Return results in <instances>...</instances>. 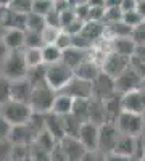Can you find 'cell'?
<instances>
[{
    "label": "cell",
    "instance_id": "f907efd6",
    "mask_svg": "<svg viewBox=\"0 0 145 161\" xmlns=\"http://www.w3.org/2000/svg\"><path fill=\"white\" fill-rule=\"evenodd\" d=\"M136 11L142 16V19H145V0H139L136 5Z\"/></svg>",
    "mask_w": 145,
    "mask_h": 161
},
{
    "label": "cell",
    "instance_id": "91938a15",
    "mask_svg": "<svg viewBox=\"0 0 145 161\" xmlns=\"http://www.w3.org/2000/svg\"><path fill=\"white\" fill-rule=\"evenodd\" d=\"M139 161H145V156H143V158H142V159H139Z\"/></svg>",
    "mask_w": 145,
    "mask_h": 161
},
{
    "label": "cell",
    "instance_id": "e0dca14e",
    "mask_svg": "<svg viewBox=\"0 0 145 161\" xmlns=\"http://www.w3.org/2000/svg\"><path fill=\"white\" fill-rule=\"evenodd\" d=\"M0 40L8 48V52L21 50L24 47V31L23 29H3Z\"/></svg>",
    "mask_w": 145,
    "mask_h": 161
},
{
    "label": "cell",
    "instance_id": "e575fe53",
    "mask_svg": "<svg viewBox=\"0 0 145 161\" xmlns=\"http://www.w3.org/2000/svg\"><path fill=\"white\" fill-rule=\"evenodd\" d=\"M52 8H53V2L52 0H32V5H31V11L37 13L41 16H45Z\"/></svg>",
    "mask_w": 145,
    "mask_h": 161
},
{
    "label": "cell",
    "instance_id": "8992f818",
    "mask_svg": "<svg viewBox=\"0 0 145 161\" xmlns=\"http://www.w3.org/2000/svg\"><path fill=\"white\" fill-rule=\"evenodd\" d=\"M120 137V130L114 126V123H103L98 126V142H97V152L108 155L113 152L114 143Z\"/></svg>",
    "mask_w": 145,
    "mask_h": 161
},
{
    "label": "cell",
    "instance_id": "d6986e66",
    "mask_svg": "<svg viewBox=\"0 0 145 161\" xmlns=\"http://www.w3.org/2000/svg\"><path fill=\"white\" fill-rule=\"evenodd\" d=\"M90 50H81V48H76V47L64 48V50H61V61L66 66H70L71 69H74L79 63H82L90 55Z\"/></svg>",
    "mask_w": 145,
    "mask_h": 161
},
{
    "label": "cell",
    "instance_id": "1f68e13d",
    "mask_svg": "<svg viewBox=\"0 0 145 161\" xmlns=\"http://www.w3.org/2000/svg\"><path fill=\"white\" fill-rule=\"evenodd\" d=\"M26 79H28L32 86H36L39 82H44V80H45V64H39V66L28 68Z\"/></svg>",
    "mask_w": 145,
    "mask_h": 161
},
{
    "label": "cell",
    "instance_id": "5bb4252c",
    "mask_svg": "<svg viewBox=\"0 0 145 161\" xmlns=\"http://www.w3.org/2000/svg\"><path fill=\"white\" fill-rule=\"evenodd\" d=\"M100 71H102V69H100V64L89 55L82 63H79L76 68L73 69V74H74L76 77H79V79H84V80H89V82H92V80L97 77V74H98Z\"/></svg>",
    "mask_w": 145,
    "mask_h": 161
},
{
    "label": "cell",
    "instance_id": "d6a6232c",
    "mask_svg": "<svg viewBox=\"0 0 145 161\" xmlns=\"http://www.w3.org/2000/svg\"><path fill=\"white\" fill-rule=\"evenodd\" d=\"M11 100V79L0 73V105Z\"/></svg>",
    "mask_w": 145,
    "mask_h": 161
},
{
    "label": "cell",
    "instance_id": "484cf974",
    "mask_svg": "<svg viewBox=\"0 0 145 161\" xmlns=\"http://www.w3.org/2000/svg\"><path fill=\"white\" fill-rule=\"evenodd\" d=\"M89 102H90V98H73L71 114L74 118H77L81 123L89 121Z\"/></svg>",
    "mask_w": 145,
    "mask_h": 161
},
{
    "label": "cell",
    "instance_id": "9a60e30c",
    "mask_svg": "<svg viewBox=\"0 0 145 161\" xmlns=\"http://www.w3.org/2000/svg\"><path fill=\"white\" fill-rule=\"evenodd\" d=\"M34 139H36V136L29 129L28 124L11 126L10 134H8V140L11 145H31L34 142Z\"/></svg>",
    "mask_w": 145,
    "mask_h": 161
},
{
    "label": "cell",
    "instance_id": "52a82bcc",
    "mask_svg": "<svg viewBox=\"0 0 145 161\" xmlns=\"http://www.w3.org/2000/svg\"><path fill=\"white\" fill-rule=\"evenodd\" d=\"M113 80H114V92L118 93V95H124V93L140 87L142 76L132 68V66H129V68H126L120 76H116Z\"/></svg>",
    "mask_w": 145,
    "mask_h": 161
},
{
    "label": "cell",
    "instance_id": "836d02e7",
    "mask_svg": "<svg viewBox=\"0 0 145 161\" xmlns=\"http://www.w3.org/2000/svg\"><path fill=\"white\" fill-rule=\"evenodd\" d=\"M42 36L41 32L34 31H24V47L23 48H34V47H42Z\"/></svg>",
    "mask_w": 145,
    "mask_h": 161
},
{
    "label": "cell",
    "instance_id": "c3c4849f",
    "mask_svg": "<svg viewBox=\"0 0 145 161\" xmlns=\"http://www.w3.org/2000/svg\"><path fill=\"white\" fill-rule=\"evenodd\" d=\"M50 161H66V156H64L58 142H57V145L53 147V148L50 150Z\"/></svg>",
    "mask_w": 145,
    "mask_h": 161
},
{
    "label": "cell",
    "instance_id": "7a4b0ae2",
    "mask_svg": "<svg viewBox=\"0 0 145 161\" xmlns=\"http://www.w3.org/2000/svg\"><path fill=\"white\" fill-rule=\"evenodd\" d=\"M55 90L52 89L45 80L39 82L36 86H32V92H31V98H29V106L32 108V111L37 113H48L52 102L55 97Z\"/></svg>",
    "mask_w": 145,
    "mask_h": 161
},
{
    "label": "cell",
    "instance_id": "9c48e42d",
    "mask_svg": "<svg viewBox=\"0 0 145 161\" xmlns=\"http://www.w3.org/2000/svg\"><path fill=\"white\" fill-rule=\"evenodd\" d=\"M121 108L123 111L136 113V114H145V90L136 89L131 90L124 95H121Z\"/></svg>",
    "mask_w": 145,
    "mask_h": 161
},
{
    "label": "cell",
    "instance_id": "277c9868",
    "mask_svg": "<svg viewBox=\"0 0 145 161\" xmlns=\"http://www.w3.org/2000/svg\"><path fill=\"white\" fill-rule=\"evenodd\" d=\"M0 73H2L5 77L11 79V80L26 77L28 66H26V63H24L23 48L21 50H11V52H8L7 58L3 60L2 64H0Z\"/></svg>",
    "mask_w": 145,
    "mask_h": 161
},
{
    "label": "cell",
    "instance_id": "60d3db41",
    "mask_svg": "<svg viewBox=\"0 0 145 161\" xmlns=\"http://www.w3.org/2000/svg\"><path fill=\"white\" fill-rule=\"evenodd\" d=\"M31 5H32V0H11L10 3V10L16 11V13H29L31 11Z\"/></svg>",
    "mask_w": 145,
    "mask_h": 161
},
{
    "label": "cell",
    "instance_id": "ab89813d",
    "mask_svg": "<svg viewBox=\"0 0 145 161\" xmlns=\"http://www.w3.org/2000/svg\"><path fill=\"white\" fill-rule=\"evenodd\" d=\"M121 21L124 24H127L129 28H134V26H137L139 23H142V16L139 15V13L136 10H131V11H124L123 16H121Z\"/></svg>",
    "mask_w": 145,
    "mask_h": 161
},
{
    "label": "cell",
    "instance_id": "4dcf8cb0",
    "mask_svg": "<svg viewBox=\"0 0 145 161\" xmlns=\"http://www.w3.org/2000/svg\"><path fill=\"white\" fill-rule=\"evenodd\" d=\"M81 121L77 118H74L71 113L63 116V129H64V136H70V137H77V132L79 127H81Z\"/></svg>",
    "mask_w": 145,
    "mask_h": 161
},
{
    "label": "cell",
    "instance_id": "83f0119b",
    "mask_svg": "<svg viewBox=\"0 0 145 161\" xmlns=\"http://www.w3.org/2000/svg\"><path fill=\"white\" fill-rule=\"evenodd\" d=\"M45 18L37 15V13L29 11L26 15V26H24V31H34V32H41L45 28Z\"/></svg>",
    "mask_w": 145,
    "mask_h": 161
},
{
    "label": "cell",
    "instance_id": "4fadbf2b",
    "mask_svg": "<svg viewBox=\"0 0 145 161\" xmlns=\"http://www.w3.org/2000/svg\"><path fill=\"white\" fill-rule=\"evenodd\" d=\"M61 150L64 153V156H66V161H79L82 158V155L87 152L82 143L79 142L76 137H70V136H64L58 140Z\"/></svg>",
    "mask_w": 145,
    "mask_h": 161
},
{
    "label": "cell",
    "instance_id": "ffe728a7",
    "mask_svg": "<svg viewBox=\"0 0 145 161\" xmlns=\"http://www.w3.org/2000/svg\"><path fill=\"white\" fill-rule=\"evenodd\" d=\"M79 34H82L89 42L95 44L97 40L105 39V24L102 21H84L82 24V29Z\"/></svg>",
    "mask_w": 145,
    "mask_h": 161
},
{
    "label": "cell",
    "instance_id": "30bf717a",
    "mask_svg": "<svg viewBox=\"0 0 145 161\" xmlns=\"http://www.w3.org/2000/svg\"><path fill=\"white\" fill-rule=\"evenodd\" d=\"M90 90H92V97L94 98L105 100V98H108L116 93L114 92V80L108 74L100 71L97 74V77L90 82Z\"/></svg>",
    "mask_w": 145,
    "mask_h": 161
},
{
    "label": "cell",
    "instance_id": "3957f363",
    "mask_svg": "<svg viewBox=\"0 0 145 161\" xmlns=\"http://www.w3.org/2000/svg\"><path fill=\"white\" fill-rule=\"evenodd\" d=\"M114 126L118 127L120 134H123V136L139 137L145 129V118L142 114L121 111L118 114V118L114 119Z\"/></svg>",
    "mask_w": 145,
    "mask_h": 161
},
{
    "label": "cell",
    "instance_id": "603a6c76",
    "mask_svg": "<svg viewBox=\"0 0 145 161\" xmlns=\"http://www.w3.org/2000/svg\"><path fill=\"white\" fill-rule=\"evenodd\" d=\"M45 129L53 136L57 140L64 137V129H63V116H58L55 113H45Z\"/></svg>",
    "mask_w": 145,
    "mask_h": 161
},
{
    "label": "cell",
    "instance_id": "d590c367",
    "mask_svg": "<svg viewBox=\"0 0 145 161\" xmlns=\"http://www.w3.org/2000/svg\"><path fill=\"white\" fill-rule=\"evenodd\" d=\"M29 156V145H11L10 161H23Z\"/></svg>",
    "mask_w": 145,
    "mask_h": 161
},
{
    "label": "cell",
    "instance_id": "44dd1931",
    "mask_svg": "<svg viewBox=\"0 0 145 161\" xmlns=\"http://www.w3.org/2000/svg\"><path fill=\"white\" fill-rule=\"evenodd\" d=\"M71 108H73V97H70L64 92H57L53 102H52L50 111L58 116H66L71 113Z\"/></svg>",
    "mask_w": 145,
    "mask_h": 161
},
{
    "label": "cell",
    "instance_id": "9f6ffc18",
    "mask_svg": "<svg viewBox=\"0 0 145 161\" xmlns=\"http://www.w3.org/2000/svg\"><path fill=\"white\" fill-rule=\"evenodd\" d=\"M3 15H5V8L0 7V29H3V28H2V23H3Z\"/></svg>",
    "mask_w": 145,
    "mask_h": 161
},
{
    "label": "cell",
    "instance_id": "f1b7e54d",
    "mask_svg": "<svg viewBox=\"0 0 145 161\" xmlns=\"http://www.w3.org/2000/svg\"><path fill=\"white\" fill-rule=\"evenodd\" d=\"M23 57H24V63H26V66H28V68L44 64V63H42V52H41V47L23 48Z\"/></svg>",
    "mask_w": 145,
    "mask_h": 161
},
{
    "label": "cell",
    "instance_id": "6f0895ef",
    "mask_svg": "<svg viewBox=\"0 0 145 161\" xmlns=\"http://www.w3.org/2000/svg\"><path fill=\"white\" fill-rule=\"evenodd\" d=\"M95 161H107V159H105V155H103V153H98V152H97V158H95Z\"/></svg>",
    "mask_w": 145,
    "mask_h": 161
},
{
    "label": "cell",
    "instance_id": "2e32d148",
    "mask_svg": "<svg viewBox=\"0 0 145 161\" xmlns=\"http://www.w3.org/2000/svg\"><path fill=\"white\" fill-rule=\"evenodd\" d=\"M31 92H32V84L26 77L11 80V100L29 103Z\"/></svg>",
    "mask_w": 145,
    "mask_h": 161
},
{
    "label": "cell",
    "instance_id": "db71d44e",
    "mask_svg": "<svg viewBox=\"0 0 145 161\" xmlns=\"http://www.w3.org/2000/svg\"><path fill=\"white\" fill-rule=\"evenodd\" d=\"M121 0H105V8H110V7H120Z\"/></svg>",
    "mask_w": 145,
    "mask_h": 161
},
{
    "label": "cell",
    "instance_id": "cb8c5ba5",
    "mask_svg": "<svg viewBox=\"0 0 145 161\" xmlns=\"http://www.w3.org/2000/svg\"><path fill=\"white\" fill-rule=\"evenodd\" d=\"M136 139L137 137H131V136H123V134H120V137H118L111 153L131 158V155H132V152H134V147H136Z\"/></svg>",
    "mask_w": 145,
    "mask_h": 161
},
{
    "label": "cell",
    "instance_id": "680465c9",
    "mask_svg": "<svg viewBox=\"0 0 145 161\" xmlns=\"http://www.w3.org/2000/svg\"><path fill=\"white\" fill-rule=\"evenodd\" d=\"M140 89H143L145 90V76L142 77V80H140Z\"/></svg>",
    "mask_w": 145,
    "mask_h": 161
},
{
    "label": "cell",
    "instance_id": "681fc988",
    "mask_svg": "<svg viewBox=\"0 0 145 161\" xmlns=\"http://www.w3.org/2000/svg\"><path fill=\"white\" fill-rule=\"evenodd\" d=\"M136 5H137L136 0H121L120 10H121L123 13H124V11H131V10H136Z\"/></svg>",
    "mask_w": 145,
    "mask_h": 161
},
{
    "label": "cell",
    "instance_id": "4316f807",
    "mask_svg": "<svg viewBox=\"0 0 145 161\" xmlns=\"http://www.w3.org/2000/svg\"><path fill=\"white\" fill-rule=\"evenodd\" d=\"M42 52V63L44 64H53L61 61V50L55 44H45L41 47Z\"/></svg>",
    "mask_w": 145,
    "mask_h": 161
},
{
    "label": "cell",
    "instance_id": "ac0fdd59",
    "mask_svg": "<svg viewBox=\"0 0 145 161\" xmlns=\"http://www.w3.org/2000/svg\"><path fill=\"white\" fill-rule=\"evenodd\" d=\"M108 45H110V52H114L118 55H123L131 58L134 53L136 44L131 37H114V39H108Z\"/></svg>",
    "mask_w": 145,
    "mask_h": 161
},
{
    "label": "cell",
    "instance_id": "7dc6e473",
    "mask_svg": "<svg viewBox=\"0 0 145 161\" xmlns=\"http://www.w3.org/2000/svg\"><path fill=\"white\" fill-rule=\"evenodd\" d=\"M10 123L0 114V140H8V134H10Z\"/></svg>",
    "mask_w": 145,
    "mask_h": 161
},
{
    "label": "cell",
    "instance_id": "7402d4cb",
    "mask_svg": "<svg viewBox=\"0 0 145 161\" xmlns=\"http://www.w3.org/2000/svg\"><path fill=\"white\" fill-rule=\"evenodd\" d=\"M89 121L94 123L95 126H102L103 123H107V114H105L103 100L90 97V102H89Z\"/></svg>",
    "mask_w": 145,
    "mask_h": 161
},
{
    "label": "cell",
    "instance_id": "7bdbcfd3",
    "mask_svg": "<svg viewBox=\"0 0 145 161\" xmlns=\"http://www.w3.org/2000/svg\"><path fill=\"white\" fill-rule=\"evenodd\" d=\"M44 18H45V24H47V26H52V28L61 29V24H60V11H58L55 7L52 8Z\"/></svg>",
    "mask_w": 145,
    "mask_h": 161
},
{
    "label": "cell",
    "instance_id": "b9f144b4",
    "mask_svg": "<svg viewBox=\"0 0 145 161\" xmlns=\"http://www.w3.org/2000/svg\"><path fill=\"white\" fill-rule=\"evenodd\" d=\"M58 32H60V29L52 28V26H45V28L41 31L44 45H45V44H53V42H55V39H57V36H58Z\"/></svg>",
    "mask_w": 145,
    "mask_h": 161
},
{
    "label": "cell",
    "instance_id": "11a10c76",
    "mask_svg": "<svg viewBox=\"0 0 145 161\" xmlns=\"http://www.w3.org/2000/svg\"><path fill=\"white\" fill-rule=\"evenodd\" d=\"M10 3H11V0H0V7L2 8H8Z\"/></svg>",
    "mask_w": 145,
    "mask_h": 161
},
{
    "label": "cell",
    "instance_id": "f6af8a7d",
    "mask_svg": "<svg viewBox=\"0 0 145 161\" xmlns=\"http://www.w3.org/2000/svg\"><path fill=\"white\" fill-rule=\"evenodd\" d=\"M11 143L10 140H0V161H10Z\"/></svg>",
    "mask_w": 145,
    "mask_h": 161
},
{
    "label": "cell",
    "instance_id": "74e56055",
    "mask_svg": "<svg viewBox=\"0 0 145 161\" xmlns=\"http://www.w3.org/2000/svg\"><path fill=\"white\" fill-rule=\"evenodd\" d=\"M29 156L34 161H50V152L41 148V147L36 145L34 142L29 145Z\"/></svg>",
    "mask_w": 145,
    "mask_h": 161
},
{
    "label": "cell",
    "instance_id": "d4e9b609",
    "mask_svg": "<svg viewBox=\"0 0 145 161\" xmlns=\"http://www.w3.org/2000/svg\"><path fill=\"white\" fill-rule=\"evenodd\" d=\"M103 106H105V114H107V123H114L118 114L123 111V108H121V95L114 93V95L105 98Z\"/></svg>",
    "mask_w": 145,
    "mask_h": 161
},
{
    "label": "cell",
    "instance_id": "6da1fadb",
    "mask_svg": "<svg viewBox=\"0 0 145 161\" xmlns=\"http://www.w3.org/2000/svg\"><path fill=\"white\" fill-rule=\"evenodd\" d=\"M0 114L8 121L10 126H18L28 123V119L32 114V108L29 106V103L8 100L7 103L0 105Z\"/></svg>",
    "mask_w": 145,
    "mask_h": 161
},
{
    "label": "cell",
    "instance_id": "94428289",
    "mask_svg": "<svg viewBox=\"0 0 145 161\" xmlns=\"http://www.w3.org/2000/svg\"><path fill=\"white\" fill-rule=\"evenodd\" d=\"M136 2H139V0H136Z\"/></svg>",
    "mask_w": 145,
    "mask_h": 161
},
{
    "label": "cell",
    "instance_id": "8d00e7d4",
    "mask_svg": "<svg viewBox=\"0 0 145 161\" xmlns=\"http://www.w3.org/2000/svg\"><path fill=\"white\" fill-rule=\"evenodd\" d=\"M123 16V11L120 10V7H110V8H105L103 13V24H110V23H116V21H121Z\"/></svg>",
    "mask_w": 145,
    "mask_h": 161
},
{
    "label": "cell",
    "instance_id": "816d5d0a",
    "mask_svg": "<svg viewBox=\"0 0 145 161\" xmlns=\"http://www.w3.org/2000/svg\"><path fill=\"white\" fill-rule=\"evenodd\" d=\"M95 158H97V152H89L87 150L79 161H95Z\"/></svg>",
    "mask_w": 145,
    "mask_h": 161
},
{
    "label": "cell",
    "instance_id": "ee69618b",
    "mask_svg": "<svg viewBox=\"0 0 145 161\" xmlns=\"http://www.w3.org/2000/svg\"><path fill=\"white\" fill-rule=\"evenodd\" d=\"M60 50H64V48H70L71 47V34L68 32H64L63 29H60L57 39H55V42H53Z\"/></svg>",
    "mask_w": 145,
    "mask_h": 161
},
{
    "label": "cell",
    "instance_id": "ba28073f",
    "mask_svg": "<svg viewBox=\"0 0 145 161\" xmlns=\"http://www.w3.org/2000/svg\"><path fill=\"white\" fill-rule=\"evenodd\" d=\"M129 66H131V58L118 55V53H114V52H108L107 55H105V58L102 60V63H100V69L105 74H108L110 77L114 79L126 68H129Z\"/></svg>",
    "mask_w": 145,
    "mask_h": 161
},
{
    "label": "cell",
    "instance_id": "5b68a950",
    "mask_svg": "<svg viewBox=\"0 0 145 161\" xmlns=\"http://www.w3.org/2000/svg\"><path fill=\"white\" fill-rule=\"evenodd\" d=\"M73 76H74L73 69L64 64L63 61H58L53 64H45V82L55 92H60L70 82V79Z\"/></svg>",
    "mask_w": 145,
    "mask_h": 161
},
{
    "label": "cell",
    "instance_id": "f546056e",
    "mask_svg": "<svg viewBox=\"0 0 145 161\" xmlns=\"http://www.w3.org/2000/svg\"><path fill=\"white\" fill-rule=\"evenodd\" d=\"M57 139L52 136V134L47 130V129H44L42 132H39L37 136H36V139H34V143L36 145H39L41 148H44V150H47V152H50L53 147L57 145Z\"/></svg>",
    "mask_w": 145,
    "mask_h": 161
},
{
    "label": "cell",
    "instance_id": "8fae6325",
    "mask_svg": "<svg viewBox=\"0 0 145 161\" xmlns=\"http://www.w3.org/2000/svg\"><path fill=\"white\" fill-rule=\"evenodd\" d=\"M82 147L89 152H97V142H98V126H95L90 121H84L79 127L77 137Z\"/></svg>",
    "mask_w": 145,
    "mask_h": 161
},
{
    "label": "cell",
    "instance_id": "f35d334b",
    "mask_svg": "<svg viewBox=\"0 0 145 161\" xmlns=\"http://www.w3.org/2000/svg\"><path fill=\"white\" fill-rule=\"evenodd\" d=\"M131 39L134 40L136 45H145V19L132 28V31H131Z\"/></svg>",
    "mask_w": 145,
    "mask_h": 161
},
{
    "label": "cell",
    "instance_id": "bcb514c9",
    "mask_svg": "<svg viewBox=\"0 0 145 161\" xmlns=\"http://www.w3.org/2000/svg\"><path fill=\"white\" fill-rule=\"evenodd\" d=\"M131 60L136 63H140V64H145V45H136Z\"/></svg>",
    "mask_w": 145,
    "mask_h": 161
},
{
    "label": "cell",
    "instance_id": "f5cc1de1",
    "mask_svg": "<svg viewBox=\"0 0 145 161\" xmlns=\"http://www.w3.org/2000/svg\"><path fill=\"white\" fill-rule=\"evenodd\" d=\"M7 55H8V48L3 45V42L0 40V64L3 63V60L7 58Z\"/></svg>",
    "mask_w": 145,
    "mask_h": 161
},
{
    "label": "cell",
    "instance_id": "7c38bea8",
    "mask_svg": "<svg viewBox=\"0 0 145 161\" xmlns=\"http://www.w3.org/2000/svg\"><path fill=\"white\" fill-rule=\"evenodd\" d=\"M60 92L68 93L73 98H90L92 97V90H90V82L84 79H79L76 76H73L70 79V82L64 86Z\"/></svg>",
    "mask_w": 145,
    "mask_h": 161
}]
</instances>
